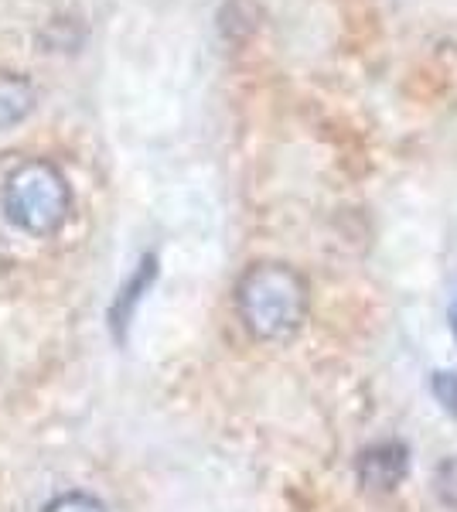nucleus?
<instances>
[{"mask_svg": "<svg viewBox=\"0 0 457 512\" xmlns=\"http://www.w3.org/2000/svg\"><path fill=\"white\" fill-rule=\"evenodd\" d=\"M4 216L31 236H52L72 212V188L52 161H24L4 178Z\"/></svg>", "mask_w": 457, "mask_h": 512, "instance_id": "f03ea898", "label": "nucleus"}, {"mask_svg": "<svg viewBox=\"0 0 457 512\" xmlns=\"http://www.w3.org/2000/svg\"><path fill=\"white\" fill-rule=\"evenodd\" d=\"M154 274H157V260H154V256H144V263H140V270L134 274V280H130V287L123 291L120 301H116L113 318H127L130 311H134V304L140 301V291H144V287L151 284Z\"/></svg>", "mask_w": 457, "mask_h": 512, "instance_id": "39448f33", "label": "nucleus"}, {"mask_svg": "<svg viewBox=\"0 0 457 512\" xmlns=\"http://www.w3.org/2000/svg\"><path fill=\"white\" fill-rule=\"evenodd\" d=\"M434 485H437L440 502H447V506L457 509V458H447L444 465L437 468Z\"/></svg>", "mask_w": 457, "mask_h": 512, "instance_id": "0eeeda50", "label": "nucleus"}, {"mask_svg": "<svg viewBox=\"0 0 457 512\" xmlns=\"http://www.w3.org/2000/svg\"><path fill=\"white\" fill-rule=\"evenodd\" d=\"M35 106V86L18 72H0V130L18 127Z\"/></svg>", "mask_w": 457, "mask_h": 512, "instance_id": "20e7f679", "label": "nucleus"}, {"mask_svg": "<svg viewBox=\"0 0 457 512\" xmlns=\"http://www.w3.org/2000/svg\"><path fill=\"white\" fill-rule=\"evenodd\" d=\"M434 396L440 407L457 414V373H434Z\"/></svg>", "mask_w": 457, "mask_h": 512, "instance_id": "6e6552de", "label": "nucleus"}, {"mask_svg": "<svg viewBox=\"0 0 457 512\" xmlns=\"http://www.w3.org/2000/svg\"><path fill=\"white\" fill-rule=\"evenodd\" d=\"M236 308L243 325L256 338L280 342L304 325L307 284L287 263H256L239 277Z\"/></svg>", "mask_w": 457, "mask_h": 512, "instance_id": "f257e3e1", "label": "nucleus"}, {"mask_svg": "<svg viewBox=\"0 0 457 512\" xmlns=\"http://www.w3.org/2000/svg\"><path fill=\"white\" fill-rule=\"evenodd\" d=\"M451 332H454V338H457V304H454V311H451Z\"/></svg>", "mask_w": 457, "mask_h": 512, "instance_id": "1a4fd4ad", "label": "nucleus"}, {"mask_svg": "<svg viewBox=\"0 0 457 512\" xmlns=\"http://www.w3.org/2000/svg\"><path fill=\"white\" fill-rule=\"evenodd\" d=\"M45 512H106V506L96 499V495H86V492H65V495H58L55 502H48Z\"/></svg>", "mask_w": 457, "mask_h": 512, "instance_id": "423d86ee", "label": "nucleus"}, {"mask_svg": "<svg viewBox=\"0 0 457 512\" xmlns=\"http://www.w3.org/2000/svg\"><path fill=\"white\" fill-rule=\"evenodd\" d=\"M355 472L369 492H393L410 472V454L400 441H379L359 454Z\"/></svg>", "mask_w": 457, "mask_h": 512, "instance_id": "7ed1b4c3", "label": "nucleus"}]
</instances>
